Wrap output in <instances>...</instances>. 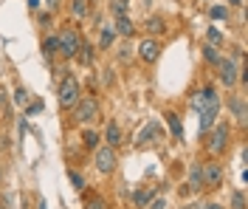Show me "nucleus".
Listing matches in <instances>:
<instances>
[{
	"label": "nucleus",
	"mask_w": 248,
	"mask_h": 209,
	"mask_svg": "<svg viewBox=\"0 0 248 209\" xmlns=\"http://www.w3.org/2000/svg\"><path fill=\"white\" fill-rule=\"evenodd\" d=\"M60 3H62V0H46V9H48V12H57V9H60Z\"/></svg>",
	"instance_id": "obj_36"
},
{
	"label": "nucleus",
	"mask_w": 248,
	"mask_h": 209,
	"mask_svg": "<svg viewBox=\"0 0 248 209\" xmlns=\"http://www.w3.org/2000/svg\"><path fill=\"white\" fill-rule=\"evenodd\" d=\"M93 164L102 176H113L116 167H119V150L116 147H108V145H99L93 150Z\"/></svg>",
	"instance_id": "obj_4"
},
{
	"label": "nucleus",
	"mask_w": 248,
	"mask_h": 209,
	"mask_svg": "<svg viewBox=\"0 0 248 209\" xmlns=\"http://www.w3.org/2000/svg\"><path fill=\"white\" fill-rule=\"evenodd\" d=\"M164 119H167V125H170V130H172V139H175V142H184V122H181V116L167 111Z\"/></svg>",
	"instance_id": "obj_16"
},
{
	"label": "nucleus",
	"mask_w": 248,
	"mask_h": 209,
	"mask_svg": "<svg viewBox=\"0 0 248 209\" xmlns=\"http://www.w3.org/2000/svg\"><path fill=\"white\" fill-rule=\"evenodd\" d=\"M192 108L198 113L203 111H220V96H217V88L215 85H203V88H198L195 94H192Z\"/></svg>",
	"instance_id": "obj_5"
},
{
	"label": "nucleus",
	"mask_w": 248,
	"mask_h": 209,
	"mask_svg": "<svg viewBox=\"0 0 248 209\" xmlns=\"http://www.w3.org/2000/svg\"><path fill=\"white\" fill-rule=\"evenodd\" d=\"M153 195H155V187H150V190H136L133 193V204L136 207H147L153 201Z\"/></svg>",
	"instance_id": "obj_23"
},
{
	"label": "nucleus",
	"mask_w": 248,
	"mask_h": 209,
	"mask_svg": "<svg viewBox=\"0 0 248 209\" xmlns=\"http://www.w3.org/2000/svg\"><path fill=\"white\" fill-rule=\"evenodd\" d=\"M99 119V99L96 96H82L77 102V108H74V122L77 125H93Z\"/></svg>",
	"instance_id": "obj_7"
},
{
	"label": "nucleus",
	"mask_w": 248,
	"mask_h": 209,
	"mask_svg": "<svg viewBox=\"0 0 248 209\" xmlns=\"http://www.w3.org/2000/svg\"><path fill=\"white\" fill-rule=\"evenodd\" d=\"M37 209H48L46 207V198H40V201H37Z\"/></svg>",
	"instance_id": "obj_40"
},
{
	"label": "nucleus",
	"mask_w": 248,
	"mask_h": 209,
	"mask_svg": "<svg viewBox=\"0 0 248 209\" xmlns=\"http://www.w3.org/2000/svg\"><path fill=\"white\" fill-rule=\"evenodd\" d=\"M0 209H6V207H3V204H0Z\"/></svg>",
	"instance_id": "obj_43"
},
{
	"label": "nucleus",
	"mask_w": 248,
	"mask_h": 209,
	"mask_svg": "<svg viewBox=\"0 0 248 209\" xmlns=\"http://www.w3.org/2000/svg\"><path fill=\"white\" fill-rule=\"evenodd\" d=\"M164 139V128H161V122L158 119H150L144 130H139V136H136V147H147L153 145V142H161Z\"/></svg>",
	"instance_id": "obj_9"
},
{
	"label": "nucleus",
	"mask_w": 248,
	"mask_h": 209,
	"mask_svg": "<svg viewBox=\"0 0 248 209\" xmlns=\"http://www.w3.org/2000/svg\"><path fill=\"white\" fill-rule=\"evenodd\" d=\"M136 54H139L141 63L155 65L158 60H161V43H158V40H153V37H147V40H141V43H139Z\"/></svg>",
	"instance_id": "obj_10"
},
{
	"label": "nucleus",
	"mask_w": 248,
	"mask_h": 209,
	"mask_svg": "<svg viewBox=\"0 0 248 209\" xmlns=\"http://www.w3.org/2000/svg\"><path fill=\"white\" fill-rule=\"evenodd\" d=\"M229 147H232V122H215V128L206 133V150H209V156L212 159H220V156H226L229 153Z\"/></svg>",
	"instance_id": "obj_1"
},
{
	"label": "nucleus",
	"mask_w": 248,
	"mask_h": 209,
	"mask_svg": "<svg viewBox=\"0 0 248 209\" xmlns=\"http://www.w3.org/2000/svg\"><path fill=\"white\" fill-rule=\"evenodd\" d=\"M79 99H82V85H79V80L71 77V74H65L60 80V108L62 111H74Z\"/></svg>",
	"instance_id": "obj_3"
},
{
	"label": "nucleus",
	"mask_w": 248,
	"mask_h": 209,
	"mask_svg": "<svg viewBox=\"0 0 248 209\" xmlns=\"http://www.w3.org/2000/svg\"><path fill=\"white\" fill-rule=\"evenodd\" d=\"M43 57H46V60L60 57V43H57V34H48L46 40H43Z\"/></svg>",
	"instance_id": "obj_19"
},
{
	"label": "nucleus",
	"mask_w": 248,
	"mask_h": 209,
	"mask_svg": "<svg viewBox=\"0 0 248 209\" xmlns=\"http://www.w3.org/2000/svg\"><path fill=\"white\" fill-rule=\"evenodd\" d=\"M113 32H116V37H122V40H130V37L136 34V23H133L127 15L113 17Z\"/></svg>",
	"instance_id": "obj_12"
},
{
	"label": "nucleus",
	"mask_w": 248,
	"mask_h": 209,
	"mask_svg": "<svg viewBox=\"0 0 248 209\" xmlns=\"http://www.w3.org/2000/svg\"><path fill=\"white\" fill-rule=\"evenodd\" d=\"M82 145H85V150H96V147L102 145V133L85 128V130H82Z\"/></svg>",
	"instance_id": "obj_20"
},
{
	"label": "nucleus",
	"mask_w": 248,
	"mask_h": 209,
	"mask_svg": "<svg viewBox=\"0 0 248 209\" xmlns=\"http://www.w3.org/2000/svg\"><path fill=\"white\" fill-rule=\"evenodd\" d=\"M217 116H220V111H203V113H201V136H206L209 130L215 128Z\"/></svg>",
	"instance_id": "obj_21"
},
{
	"label": "nucleus",
	"mask_w": 248,
	"mask_h": 209,
	"mask_svg": "<svg viewBox=\"0 0 248 209\" xmlns=\"http://www.w3.org/2000/svg\"><path fill=\"white\" fill-rule=\"evenodd\" d=\"M91 3H93V0H91Z\"/></svg>",
	"instance_id": "obj_45"
},
{
	"label": "nucleus",
	"mask_w": 248,
	"mask_h": 209,
	"mask_svg": "<svg viewBox=\"0 0 248 209\" xmlns=\"http://www.w3.org/2000/svg\"><path fill=\"white\" fill-rule=\"evenodd\" d=\"M189 193H203V176H201V161H192L189 167V181H186Z\"/></svg>",
	"instance_id": "obj_13"
},
{
	"label": "nucleus",
	"mask_w": 248,
	"mask_h": 209,
	"mask_svg": "<svg viewBox=\"0 0 248 209\" xmlns=\"http://www.w3.org/2000/svg\"><path fill=\"white\" fill-rule=\"evenodd\" d=\"M37 23H40V26H51V12H37Z\"/></svg>",
	"instance_id": "obj_33"
},
{
	"label": "nucleus",
	"mask_w": 248,
	"mask_h": 209,
	"mask_svg": "<svg viewBox=\"0 0 248 209\" xmlns=\"http://www.w3.org/2000/svg\"><path fill=\"white\" fill-rule=\"evenodd\" d=\"M215 68H217V82H220L223 88L232 91L234 85L240 82V68H243V65L234 63L232 57H220V63H217Z\"/></svg>",
	"instance_id": "obj_8"
},
{
	"label": "nucleus",
	"mask_w": 248,
	"mask_h": 209,
	"mask_svg": "<svg viewBox=\"0 0 248 209\" xmlns=\"http://www.w3.org/2000/svg\"><path fill=\"white\" fill-rule=\"evenodd\" d=\"M144 32L150 34V37H158V34H164L167 32V20H164V17H158V15H153V17H147V20H144Z\"/></svg>",
	"instance_id": "obj_14"
},
{
	"label": "nucleus",
	"mask_w": 248,
	"mask_h": 209,
	"mask_svg": "<svg viewBox=\"0 0 248 209\" xmlns=\"http://www.w3.org/2000/svg\"><path fill=\"white\" fill-rule=\"evenodd\" d=\"M229 3H232V6H243V0H229Z\"/></svg>",
	"instance_id": "obj_41"
},
{
	"label": "nucleus",
	"mask_w": 248,
	"mask_h": 209,
	"mask_svg": "<svg viewBox=\"0 0 248 209\" xmlns=\"http://www.w3.org/2000/svg\"><path fill=\"white\" fill-rule=\"evenodd\" d=\"M29 91H26V88H17L15 91V105L17 108H26V105H29Z\"/></svg>",
	"instance_id": "obj_31"
},
{
	"label": "nucleus",
	"mask_w": 248,
	"mask_h": 209,
	"mask_svg": "<svg viewBox=\"0 0 248 209\" xmlns=\"http://www.w3.org/2000/svg\"><path fill=\"white\" fill-rule=\"evenodd\" d=\"M209 17H212V20H229V17H232V9H229V6H212V9H209Z\"/></svg>",
	"instance_id": "obj_28"
},
{
	"label": "nucleus",
	"mask_w": 248,
	"mask_h": 209,
	"mask_svg": "<svg viewBox=\"0 0 248 209\" xmlns=\"http://www.w3.org/2000/svg\"><path fill=\"white\" fill-rule=\"evenodd\" d=\"M0 178H3V173H0Z\"/></svg>",
	"instance_id": "obj_44"
},
{
	"label": "nucleus",
	"mask_w": 248,
	"mask_h": 209,
	"mask_svg": "<svg viewBox=\"0 0 248 209\" xmlns=\"http://www.w3.org/2000/svg\"><path fill=\"white\" fill-rule=\"evenodd\" d=\"M181 209H198V207H192V204H184V207H181Z\"/></svg>",
	"instance_id": "obj_42"
},
{
	"label": "nucleus",
	"mask_w": 248,
	"mask_h": 209,
	"mask_svg": "<svg viewBox=\"0 0 248 209\" xmlns=\"http://www.w3.org/2000/svg\"><path fill=\"white\" fill-rule=\"evenodd\" d=\"M102 142L108 147H116L119 150V145H122V128L116 125V122H108V128H105V136H102Z\"/></svg>",
	"instance_id": "obj_15"
},
{
	"label": "nucleus",
	"mask_w": 248,
	"mask_h": 209,
	"mask_svg": "<svg viewBox=\"0 0 248 209\" xmlns=\"http://www.w3.org/2000/svg\"><path fill=\"white\" fill-rule=\"evenodd\" d=\"M201 176H203V190H220L226 181V170L217 159H209L206 164L201 161Z\"/></svg>",
	"instance_id": "obj_6"
},
{
	"label": "nucleus",
	"mask_w": 248,
	"mask_h": 209,
	"mask_svg": "<svg viewBox=\"0 0 248 209\" xmlns=\"http://www.w3.org/2000/svg\"><path fill=\"white\" fill-rule=\"evenodd\" d=\"M68 178H71V184H74L77 193H85V178H82L79 170H71V167H68Z\"/></svg>",
	"instance_id": "obj_29"
},
{
	"label": "nucleus",
	"mask_w": 248,
	"mask_h": 209,
	"mask_svg": "<svg viewBox=\"0 0 248 209\" xmlns=\"http://www.w3.org/2000/svg\"><path fill=\"white\" fill-rule=\"evenodd\" d=\"M229 113H232L234 119L246 128L248 122V111H246V91H240V94H229Z\"/></svg>",
	"instance_id": "obj_11"
},
{
	"label": "nucleus",
	"mask_w": 248,
	"mask_h": 209,
	"mask_svg": "<svg viewBox=\"0 0 248 209\" xmlns=\"http://www.w3.org/2000/svg\"><path fill=\"white\" fill-rule=\"evenodd\" d=\"M82 207L85 209H108V204H105L102 195H85V204Z\"/></svg>",
	"instance_id": "obj_27"
},
{
	"label": "nucleus",
	"mask_w": 248,
	"mask_h": 209,
	"mask_svg": "<svg viewBox=\"0 0 248 209\" xmlns=\"http://www.w3.org/2000/svg\"><path fill=\"white\" fill-rule=\"evenodd\" d=\"M119 60H122V63H130V60H133V46H130L127 40H124V46L119 48Z\"/></svg>",
	"instance_id": "obj_32"
},
{
	"label": "nucleus",
	"mask_w": 248,
	"mask_h": 209,
	"mask_svg": "<svg viewBox=\"0 0 248 209\" xmlns=\"http://www.w3.org/2000/svg\"><path fill=\"white\" fill-rule=\"evenodd\" d=\"M206 40H209V46H215V48H220L226 37H223V32H220V29H215V26H212V29H206Z\"/></svg>",
	"instance_id": "obj_26"
},
{
	"label": "nucleus",
	"mask_w": 248,
	"mask_h": 209,
	"mask_svg": "<svg viewBox=\"0 0 248 209\" xmlns=\"http://www.w3.org/2000/svg\"><path fill=\"white\" fill-rule=\"evenodd\" d=\"M201 209H223V207H220V204H203Z\"/></svg>",
	"instance_id": "obj_39"
},
{
	"label": "nucleus",
	"mask_w": 248,
	"mask_h": 209,
	"mask_svg": "<svg viewBox=\"0 0 248 209\" xmlns=\"http://www.w3.org/2000/svg\"><path fill=\"white\" fill-rule=\"evenodd\" d=\"M29 9L31 12H40V0H29Z\"/></svg>",
	"instance_id": "obj_37"
},
{
	"label": "nucleus",
	"mask_w": 248,
	"mask_h": 209,
	"mask_svg": "<svg viewBox=\"0 0 248 209\" xmlns=\"http://www.w3.org/2000/svg\"><path fill=\"white\" fill-rule=\"evenodd\" d=\"M220 57H223V54H220V48H215V46H209V43L203 46V60H206L209 65H217V63H220Z\"/></svg>",
	"instance_id": "obj_25"
},
{
	"label": "nucleus",
	"mask_w": 248,
	"mask_h": 209,
	"mask_svg": "<svg viewBox=\"0 0 248 209\" xmlns=\"http://www.w3.org/2000/svg\"><path fill=\"white\" fill-rule=\"evenodd\" d=\"M43 111V102H34V105H26V119L29 116H34V113H40Z\"/></svg>",
	"instance_id": "obj_34"
},
{
	"label": "nucleus",
	"mask_w": 248,
	"mask_h": 209,
	"mask_svg": "<svg viewBox=\"0 0 248 209\" xmlns=\"http://www.w3.org/2000/svg\"><path fill=\"white\" fill-rule=\"evenodd\" d=\"M116 43V32H113V23L99 26V51H108Z\"/></svg>",
	"instance_id": "obj_18"
},
{
	"label": "nucleus",
	"mask_w": 248,
	"mask_h": 209,
	"mask_svg": "<svg viewBox=\"0 0 248 209\" xmlns=\"http://www.w3.org/2000/svg\"><path fill=\"white\" fill-rule=\"evenodd\" d=\"M127 3H130V0H110V15L113 17L127 15Z\"/></svg>",
	"instance_id": "obj_30"
},
{
	"label": "nucleus",
	"mask_w": 248,
	"mask_h": 209,
	"mask_svg": "<svg viewBox=\"0 0 248 209\" xmlns=\"http://www.w3.org/2000/svg\"><path fill=\"white\" fill-rule=\"evenodd\" d=\"M229 209H246V193L243 190H232V195H229Z\"/></svg>",
	"instance_id": "obj_24"
},
{
	"label": "nucleus",
	"mask_w": 248,
	"mask_h": 209,
	"mask_svg": "<svg viewBox=\"0 0 248 209\" xmlns=\"http://www.w3.org/2000/svg\"><path fill=\"white\" fill-rule=\"evenodd\" d=\"M150 209H167V201L158 198V201H150Z\"/></svg>",
	"instance_id": "obj_35"
},
{
	"label": "nucleus",
	"mask_w": 248,
	"mask_h": 209,
	"mask_svg": "<svg viewBox=\"0 0 248 209\" xmlns=\"http://www.w3.org/2000/svg\"><path fill=\"white\" fill-rule=\"evenodd\" d=\"M88 12H91V0H71V15L77 20H85Z\"/></svg>",
	"instance_id": "obj_22"
},
{
	"label": "nucleus",
	"mask_w": 248,
	"mask_h": 209,
	"mask_svg": "<svg viewBox=\"0 0 248 209\" xmlns=\"http://www.w3.org/2000/svg\"><path fill=\"white\" fill-rule=\"evenodd\" d=\"M110 82H113V71L108 68V71H105V85H110Z\"/></svg>",
	"instance_id": "obj_38"
},
{
	"label": "nucleus",
	"mask_w": 248,
	"mask_h": 209,
	"mask_svg": "<svg viewBox=\"0 0 248 209\" xmlns=\"http://www.w3.org/2000/svg\"><path fill=\"white\" fill-rule=\"evenodd\" d=\"M57 43H60V57L62 60H77V51L82 46V34H79L77 26L65 23L57 34Z\"/></svg>",
	"instance_id": "obj_2"
},
{
	"label": "nucleus",
	"mask_w": 248,
	"mask_h": 209,
	"mask_svg": "<svg viewBox=\"0 0 248 209\" xmlns=\"http://www.w3.org/2000/svg\"><path fill=\"white\" fill-rule=\"evenodd\" d=\"M77 60H79V65H85V68H91V65L96 63V48H93V43H85V40H82V46H79V51H77Z\"/></svg>",
	"instance_id": "obj_17"
}]
</instances>
